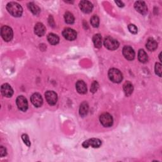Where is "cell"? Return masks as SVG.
I'll use <instances>...</instances> for the list:
<instances>
[{
	"label": "cell",
	"instance_id": "cell-25",
	"mask_svg": "<svg viewBox=\"0 0 162 162\" xmlns=\"http://www.w3.org/2000/svg\"><path fill=\"white\" fill-rule=\"evenodd\" d=\"M91 23L94 27H98L99 24V19L98 16L94 15L91 19Z\"/></svg>",
	"mask_w": 162,
	"mask_h": 162
},
{
	"label": "cell",
	"instance_id": "cell-12",
	"mask_svg": "<svg viewBox=\"0 0 162 162\" xmlns=\"http://www.w3.org/2000/svg\"><path fill=\"white\" fill-rule=\"evenodd\" d=\"M79 5L80 8L85 14H89L93 11V5L89 1H81Z\"/></svg>",
	"mask_w": 162,
	"mask_h": 162
},
{
	"label": "cell",
	"instance_id": "cell-6",
	"mask_svg": "<svg viewBox=\"0 0 162 162\" xmlns=\"http://www.w3.org/2000/svg\"><path fill=\"white\" fill-rule=\"evenodd\" d=\"M45 98L48 103L49 105H55L58 100V96L55 92L48 91L45 93Z\"/></svg>",
	"mask_w": 162,
	"mask_h": 162
},
{
	"label": "cell",
	"instance_id": "cell-24",
	"mask_svg": "<svg viewBox=\"0 0 162 162\" xmlns=\"http://www.w3.org/2000/svg\"><path fill=\"white\" fill-rule=\"evenodd\" d=\"M64 18L65 22L69 24H72L75 22V18L73 15L71 13H70V12H67V13H65Z\"/></svg>",
	"mask_w": 162,
	"mask_h": 162
},
{
	"label": "cell",
	"instance_id": "cell-15",
	"mask_svg": "<svg viewBox=\"0 0 162 162\" xmlns=\"http://www.w3.org/2000/svg\"><path fill=\"white\" fill-rule=\"evenodd\" d=\"M34 32L37 35L43 36L46 32V27L42 23H37L35 26Z\"/></svg>",
	"mask_w": 162,
	"mask_h": 162
},
{
	"label": "cell",
	"instance_id": "cell-31",
	"mask_svg": "<svg viewBox=\"0 0 162 162\" xmlns=\"http://www.w3.org/2000/svg\"><path fill=\"white\" fill-rule=\"evenodd\" d=\"M116 4L119 6V7H123L124 6V4L123 3V2H120V1H117V2H115Z\"/></svg>",
	"mask_w": 162,
	"mask_h": 162
},
{
	"label": "cell",
	"instance_id": "cell-3",
	"mask_svg": "<svg viewBox=\"0 0 162 162\" xmlns=\"http://www.w3.org/2000/svg\"><path fill=\"white\" fill-rule=\"evenodd\" d=\"M104 45L110 50H115L119 47V43L113 37L108 36L105 38Z\"/></svg>",
	"mask_w": 162,
	"mask_h": 162
},
{
	"label": "cell",
	"instance_id": "cell-18",
	"mask_svg": "<svg viewBox=\"0 0 162 162\" xmlns=\"http://www.w3.org/2000/svg\"><path fill=\"white\" fill-rule=\"evenodd\" d=\"M76 89L79 93L85 94L87 93V86L85 83L82 81H79L76 83Z\"/></svg>",
	"mask_w": 162,
	"mask_h": 162
},
{
	"label": "cell",
	"instance_id": "cell-7",
	"mask_svg": "<svg viewBox=\"0 0 162 162\" xmlns=\"http://www.w3.org/2000/svg\"><path fill=\"white\" fill-rule=\"evenodd\" d=\"M101 145H102V141L96 138H92L88 139L84 141L82 144V146L84 148H88L89 146H91L94 148H98L100 147Z\"/></svg>",
	"mask_w": 162,
	"mask_h": 162
},
{
	"label": "cell",
	"instance_id": "cell-10",
	"mask_svg": "<svg viewBox=\"0 0 162 162\" xmlns=\"http://www.w3.org/2000/svg\"><path fill=\"white\" fill-rule=\"evenodd\" d=\"M123 55L127 60H133L135 58V52L132 48L129 46H126L123 48Z\"/></svg>",
	"mask_w": 162,
	"mask_h": 162
},
{
	"label": "cell",
	"instance_id": "cell-2",
	"mask_svg": "<svg viewBox=\"0 0 162 162\" xmlns=\"http://www.w3.org/2000/svg\"><path fill=\"white\" fill-rule=\"evenodd\" d=\"M108 77L110 81L114 83H120L123 79V75L117 69H111L108 72Z\"/></svg>",
	"mask_w": 162,
	"mask_h": 162
},
{
	"label": "cell",
	"instance_id": "cell-13",
	"mask_svg": "<svg viewBox=\"0 0 162 162\" xmlns=\"http://www.w3.org/2000/svg\"><path fill=\"white\" fill-rule=\"evenodd\" d=\"M135 9L142 15H146L147 13V8L146 3L144 2L138 1L134 4Z\"/></svg>",
	"mask_w": 162,
	"mask_h": 162
},
{
	"label": "cell",
	"instance_id": "cell-20",
	"mask_svg": "<svg viewBox=\"0 0 162 162\" xmlns=\"http://www.w3.org/2000/svg\"><path fill=\"white\" fill-rule=\"evenodd\" d=\"M48 41L51 44L56 45L59 43L60 39L57 35L51 33L48 35Z\"/></svg>",
	"mask_w": 162,
	"mask_h": 162
},
{
	"label": "cell",
	"instance_id": "cell-14",
	"mask_svg": "<svg viewBox=\"0 0 162 162\" xmlns=\"http://www.w3.org/2000/svg\"><path fill=\"white\" fill-rule=\"evenodd\" d=\"M1 91L3 96L6 98H10L14 94V90L8 84H4L2 85Z\"/></svg>",
	"mask_w": 162,
	"mask_h": 162
},
{
	"label": "cell",
	"instance_id": "cell-9",
	"mask_svg": "<svg viewBox=\"0 0 162 162\" xmlns=\"http://www.w3.org/2000/svg\"><path fill=\"white\" fill-rule=\"evenodd\" d=\"M63 35L66 39L69 41H73L76 39L77 32L72 29L67 28L63 31Z\"/></svg>",
	"mask_w": 162,
	"mask_h": 162
},
{
	"label": "cell",
	"instance_id": "cell-5",
	"mask_svg": "<svg viewBox=\"0 0 162 162\" xmlns=\"http://www.w3.org/2000/svg\"><path fill=\"white\" fill-rule=\"evenodd\" d=\"M99 120H100V122L102 125L106 127H111L113 125L114 123L113 118H112L111 115L108 113L103 114L100 116V117H99Z\"/></svg>",
	"mask_w": 162,
	"mask_h": 162
},
{
	"label": "cell",
	"instance_id": "cell-30",
	"mask_svg": "<svg viewBox=\"0 0 162 162\" xmlns=\"http://www.w3.org/2000/svg\"><path fill=\"white\" fill-rule=\"evenodd\" d=\"M6 154L7 153H6V148L4 147L3 146H1V147H0V155H1V157H3L6 156Z\"/></svg>",
	"mask_w": 162,
	"mask_h": 162
},
{
	"label": "cell",
	"instance_id": "cell-17",
	"mask_svg": "<svg viewBox=\"0 0 162 162\" xmlns=\"http://www.w3.org/2000/svg\"><path fill=\"white\" fill-rule=\"evenodd\" d=\"M123 91H124V93L127 96H129L132 94L133 91H134V88H133V85L132 84V83L129 81L126 82L125 84H123Z\"/></svg>",
	"mask_w": 162,
	"mask_h": 162
},
{
	"label": "cell",
	"instance_id": "cell-22",
	"mask_svg": "<svg viewBox=\"0 0 162 162\" xmlns=\"http://www.w3.org/2000/svg\"><path fill=\"white\" fill-rule=\"evenodd\" d=\"M138 59L141 63H146L148 60V56L147 53L143 49H140L138 53Z\"/></svg>",
	"mask_w": 162,
	"mask_h": 162
},
{
	"label": "cell",
	"instance_id": "cell-28",
	"mask_svg": "<svg viewBox=\"0 0 162 162\" xmlns=\"http://www.w3.org/2000/svg\"><path fill=\"white\" fill-rule=\"evenodd\" d=\"M128 29L129 30V31L134 34H135L138 33V28H137V27L135 26V25L134 24H130L128 26Z\"/></svg>",
	"mask_w": 162,
	"mask_h": 162
},
{
	"label": "cell",
	"instance_id": "cell-4",
	"mask_svg": "<svg viewBox=\"0 0 162 162\" xmlns=\"http://www.w3.org/2000/svg\"><path fill=\"white\" fill-rule=\"evenodd\" d=\"M1 35H2V38L5 41L9 42L12 39H13L14 33H13V31H12L11 28H10L8 26H5L2 27Z\"/></svg>",
	"mask_w": 162,
	"mask_h": 162
},
{
	"label": "cell",
	"instance_id": "cell-11",
	"mask_svg": "<svg viewBox=\"0 0 162 162\" xmlns=\"http://www.w3.org/2000/svg\"><path fill=\"white\" fill-rule=\"evenodd\" d=\"M31 101L35 107H41L43 103V98L39 93L33 94L31 98Z\"/></svg>",
	"mask_w": 162,
	"mask_h": 162
},
{
	"label": "cell",
	"instance_id": "cell-27",
	"mask_svg": "<svg viewBox=\"0 0 162 162\" xmlns=\"http://www.w3.org/2000/svg\"><path fill=\"white\" fill-rule=\"evenodd\" d=\"M155 72L157 76L159 77L161 76V65L159 63H156L155 65Z\"/></svg>",
	"mask_w": 162,
	"mask_h": 162
},
{
	"label": "cell",
	"instance_id": "cell-29",
	"mask_svg": "<svg viewBox=\"0 0 162 162\" xmlns=\"http://www.w3.org/2000/svg\"><path fill=\"white\" fill-rule=\"evenodd\" d=\"M98 88H99V84H98V83L96 81H94V82H93V83L92 85H91V91L92 93H96V92L97 91Z\"/></svg>",
	"mask_w": 162,
	"mask_h": 162
},
{
	"label": "cell",
	"instance_id": "cell-8",
	"mask_svg": "<svg viewBox=\"0 0 162 162\" xmlns=\"http://www.w3.org/2000/svg\"><path fill=\"white\" fill-rule=\"evenodd\" d=\"M19 109L22 111H26L28 109V103L26 98L23 96H19L16 100Z\"/></svg>",
	"mask_w": 162,
	"mask_h": 162
},
{
	"label": "cell",
	"instance_id": "cell-21",
	"mask_svg": "<svg viewBox=\"0 0 162 162\" xmlns=\"http://www.w3.org/2000/svg\"><path fill=\"white\" fill-rule=\"evenodd\" d=\"M89 110V105L86 102H83L80 106L79 108V114L81 117L85 116L88 113Z\"/></svg>",
	"mask_w": 162,
	"mask_h": 162
},
{
	"label": "cell",
	"instance_id": "cell-26",
	"mask_svg": "<svg viewBox=\"0 0 162 162\" xmlns=\"http://www.w3.org/2000/svg\"><path fill=\"white\" fill-rule=\"evenodd\" d=\"M22 139L23 140V141L24 142V143L26 144L27 146H31V142H30V140H29V136L26 134H24L22 135Z\"/></svg>",
	"mask_w": 162,
	"mask_h": 162
},
{
	"label": "cell",
	"instance_id": "cell-23",
	"mask_svg": "<svg viewBox=\"0 0 162 162\" xmlns=\"http://www.w3.org/2000/svg\"><path fill=\"white\" fill-rule=\"evenodd\" d=\"M28 7L29 10L32 11V13L35 15H39L41 10L40 8L37 6L36 5H35L34 3H30L28 4Z\"/></svg>",
	"mask_w": 162,
	"mask_h": 162
},
{
	"label": "cell",
	"instance_id": "cell-1",
	"mask_svg": "<svg viewBox=\"0 0 162 162\" xmlns=\"http://www.w3.org/2000/svg\"><path fill=\"white\" fill-rule=\"evenodd\" d=\"M6 9L9 13L14 17H19L23 13L22 7L17 3L10 2L7 4Z\"/></svg>",
	"mask_w": 162,
	"mask_h": 162
},
{
	"label": "cell",
	"instance_id": "cell-19",
	"mask_svg": "<svg viewBox=\"0 0 162 162\" xmlns=\"http://www.w3.org/2000/svg\"><path fill=\"white\" fill-rule=\"evenodd\" d=\"M93 41L96 48H100L102 46V37L99 34H96L93 36Z\"/></svg>",
	"mask_w": 162,
	"mask_h": 162
},
{
	"label": "cell",
	"instance_id": "cell-16",
	"mask_svg": "<svg viewBox=\"0 0 162 162\" xmlns=\"http://www.w3.org/2000/svg\"><path fill=\"white\" fill-rule=\"evenodd\" d=\"M146 46V48L148 49L149 51L153 52V51H155V49L157 48L158 44L154 39L149 38L147 39Z\"/></svg>",
	"mask_w": 162,
	"mask_h": 162
}]
</instances>
